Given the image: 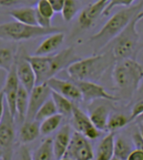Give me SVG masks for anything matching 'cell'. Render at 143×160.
<instances>
[{
  "instance_id": "cell-1",
  "label": "cell",
  "mask_w": 143,
  "mask_h": 160,
  "mask_svg": "<svg viewBox=\"0 0 143 160\" xmlns=\"http://www.w3.org/2000/svg\"><path fill=\"white\" fill-rule=\"evenodd\" d=\"M81 58L76 54L73 46L62 49L48 56H31L27 54L28 61L36 75V85L46 83L49 79L55 77L57 73L64 69L66 70L71 64L77 62Z\"/></svg>"
},
{
  "instance_id": "cell-2",
  "label": "cell",
  "mask_w": 143,
  "mask_h": 160,
  "mask_svg": "<svg viewBox=\"0 0 143 160\" xmlns=\"http://www.w3.org/2000/svg\"><path fill=\"white\" fill-rule=\"evenodd\" d=\"M141 11H143V0L113 14L99 31L88 39V44L93 48L94 54L100 53L101 50L106 47L118 34L121 33L131 20Z\"/></svg>"
},
{
  "instance_id": "cell-3",
  "label": "cell",
  "mask_w": 143,
  "mask_h": 160,
  "mask_svg": "<svg viewBox=\"0 0 143 160\" xmlns=\"http://www.w3.org/2000/svg\"><path fill=\"white\" fill-rule=\"evenodd\" d=\"M112 79L118 99L130 100L143 79V67L136 59H123L115 62Z\"/></svg>"
},
{
  "instance_id": "cell-4",
  "label": "cell",
  "mask_w": 143,
  "mask_h": 160,
  "mask_svg": "<svg viewBox=\"0 0 143 160\" xmlns=\"http://www.w3.org/2000/svg\"><path fill=\"white\" fill-rule=\"evenodd\" d=\"M116 60L109 50H104L90 57L81 58L77 62L71 64L66 71L72 81L96 82L100 80L104 73L114 65Z\"/></svg>"
},
{
  "instance_id": "cell-5",
  "label": "cell",
  "mask_w": 143,
  "mask_h": 160,
  "mask_svg": "<svg viewBox=\"0 0 143 160\" xmlns=\"http://www.w3.org/2000/svg\"><path fill=\"white\" fill-rule=\"evenodd\" d=\"M142 19L143 11L138 13L122 30L121 33L118 34L106 47L101 50V52L104 50H109L116 61L123 59H136L140 38L137 31V25Z\"/></svg>"
},
{
  "instance_id": "cell-6",
  "label": "cell",
  "mask_w": 143,
  "mask_h": 160,
  "mask_svg": "<svg viewBox=\"0 0 143 160\" xmlns=\"http://www.w3.org/2000/svg\"><path fill=\"white\" fill-rule=\"evenodd\" d=\"M61 31L63 29L54 26L51 28H41L39 26H28L17 21H9L0 24V40L21 42Z\"/></svg>"
},
{
  "instance_id": "cell-7",
  "label": "cell",
  "mask_w": 143,
  "mask_h": 160,
  "mask_svg": "<svg viewBox=\"0 0 143 160\" xmlns=\"http://www.w3.org/2000/svg\"><path fill=\"white\" fill-rule=\"evenodd\" d=\"M15 141V118L6 106L0 122V151L2 153V160H12Z\"/></svg>"
},
{
  "instance_id": "cell-8",
  "label": "cell",
  "mask_w": 143,
  "mask_h": 160,
  "mask_svg": "<svg viewBox=\"0 0 143 160\" xmlns=\"http://www.w3.org/2000/svg\"><path fill=\"white\" fill-rule=\"evenodd\" d=\"M65 158L71 160H93L94 152L90 142L82 134L73 131Z\"/></svg>"
},
{
  "instance_id": "cell-9",
  "label": "cell",
  "mask_w": 143,
  "mask_h": 160,
  "mask_svg": "<svg viewBox=\"0 0 143 160\" xmlns=\"http://www.w3.org/2000/svg\"><path fill=\"white\" fill-rule=\"evenodd\" d=\"M16 74L20 84L30 93L36 86V75L27 59V54L24 50L16 53L15 59Z\"/></svg>"
},
{
  "instance_id": "cell-10",
  "label": "cell",
  "mask_w": 143,
  "mask_h": 160,
  "mask_svg": "<svg viewBox=\"0 0 143 160\" xmlns=\"http://www.w3.org/2000/svg\"><path fill=\"white\" fill-rule=\"evenodd\" d=\"M71 126L74 129V131L82 134L88 140L97 139L101 135V131L94 126V124L90 120V117L76 105L73 108L71 115Z\"/></svg>"
},
{
  "instance_id": "cell-11",
  "label": "cell",
  "mask_w": 143,
  "mask_h": 160,
  "mask_svg": "<svg viewBox=\"0 0 143 160\" xmlns=\"http://www.w3.org/2000/svg\"><path fill=\"white\" fill-rule=\"evenodd\" d=\"M110 1L111 0H97L82 9L77 21L79 30L89 29L96 22L99 16L103 15Z\"/></svg>"
},
{
  "instance_id": "cell-12",
  "label": "cell",
  "mask_w": 143,
  "mask_h": 160,
  "mask_svg": "<svg viewBox=\"0 0 143 160\" xmlns=\"http://www.w3.org/2000/svg\"><path fill=\"white\" fill-rule=\"evenodd\" d=\"M75 83L81 92L82 100L86 102H91L98 99L108 100V101H119V99L114 94L107 92L104 87L96 82L76 81Z\"/></svg>"
},
{
  "instance_id": "cell-13",
  "label": "cell",
  "mask_w": 143,
  "mask_h": 160,
  "mask_svg": "<svg viewBox=\"0 0 143 160\" xmlns=\"http://www.w3.org/2000/svg\"><path fill=\"white\" fill-rule=\"evenodd\" d=\"M52 90L48 86L47 83L36 85L29 93V105L25 121H33L38 110L42 105L51 97Z\"/></svg>"
},
{
  "instance_id": "cell-14",
  "label": "cell",
  "mask_w": 143,
  "mask_h": 160,
  "mask_svg": "<svg viewBox=\"0 0 143 160\" xmlns=\"http://www.w3.org/2000/svg\"><path fill=\"white\" fill-rule=\"evenodd\" d=\"M19 87H20V82L18 80L15 65H14L13 68L7 73L5 83L1 89L5 98L6 106L14 118L16 116V98Z\"/></svg>"
},
{
  "instance_id": "cell-15",
  "label": "cell",
  "mask_w": 143,
  "mask_h": 160,
  "mask_svg": "<svg viewBox=\"0 0 143 160\" xmlns=\"http://www.w3.org/2000/svg\"><path fill=\"white\" fill-rule=\"evenodd\" d=\"M46 83L52 91L62 95L72 102H79L82 100L81 92L75 82L53 77Z\"/></svg>"
},
{
  "instance_id": "cell-16",
  "label": "cell",
  "mask_w": 143,
  "mask_h": 160,
  "mask_svg": "<svg viewBox=\"0 0 143 160\" xmlns=\"http://www.w3.org/2000/svg\"><path fill=\"white\" fill-rule=\"evenodd\" d=\"M72 134L73 132L71 126L69 124H66L59 129V131L55 135V138L52 139L54 158L56 160H60L65 156Z\"/></svg>"
},
{
  "instance_id": "cell-17",
  "label": "cell",
  "mask_w": 143,
  "mask_h": 160,
  "mask_svg": "<svg viewBox=\"0 0 143 160\" xmlns=\"http://www.w3.org/2000/svg\"><path fill=\"white\" fill-rule=\"evenodd\" d=\"M65 39V33L64 31L53 33L43 40L40 45L35 49L34 55L36 56H48L52 55L54 52L58 51V49L61 47V45Z\"/></svg>"
},
{
  "instance_id": "cell-18",
  "label": "cell",
  "mask_w": 143,
  "mask_h": 160,
  "mask_svg": "<svg viewBox=\"0 0 143 160\" xmlns=\"http://www.w3.org/2000/svg\"><path fill=\"white\" fill-rule=\"evenodd\" d=\"M8 14L14 19V21L28 25V26H38L36 19V9L33 6L16 7L10 10Z\"/></svg>"
},
{
  "instance_id": "cell-19",
  "label": "cell",
  "mask_w": 143,
  "mask_h": 160,
  "mask_svg": "<svg viewBox=\"0 0 143 160\" xmlns=\"http://www.w3.org/2000/svg\"><path fill=\"white\" fill-rule=\"evenodd\" d=\"M36 19L37 25L41 28H51L52 26V18L54 16L53 8L49 4L47 0H39L36 4Z\"/></svg>"
},
{
  "instance_id": "cell-20",
  "label": "cell",
  "mask_w": 143,
  "mask_h": 160,
  "mask_svg": "<svg viewBox=\"0 0 143 160\" xmlns=\"http://www.w3.org/2000/svg\"><path fill=\"white\" fill-rule=\"evenodd\" d=\"M40 124L39 122L33 121H24L19 129L18 139L22 145H26L28 143L33 142L40 135Z\"/></svg>"
},
{
  "instance_id": "cell-21",
  "label": "cell",
  "mask_w": 143,
  "mask_h": 160,
  "mask_svg": "<svg viewBox=\"0 0 143 160\" xmlns=\"http://www.w3.org/2000/svg\"><path fill=\"white\" fill-rule=\"evenodd\" d=\"M114 142L115 133L109 132L98 145L95 160H111L114 157Z\"/></svg>"
},
{
  "instance_id": "cell-22",
  "label": "cell",
  "mask_w": 143,
  "mask_h": 160,
  "mask_svg": "<svg viewBox=\"0 0 143 160\" xmlns=\"http://www.w3.org/2000/svg\"><path fill=\"white\" fill-rule=\"evenodd\" d=\"M90 120L94 126L99 130V131H107L108 120H109L110 114L109 109L105 105H100L97 106L95 109H93L90 114Z\"/></svg>"
},
{
  "instance_id": "cell-23",
  "label": "cell",
  "mask_w": 143,
  "mask_h": 160,
  "mask_svg": "<svg viewBox=\"0 0 143 160\" xmlns=\"http://www.w3.org/2000/svg\"><path fill=\"white\" fill-rule=\"evenodd\" d=\"M29 105V92L20 84L16 98V116L18 121L23 123L26 120Z\"/></svg>"
},
{
  "instance_id": "cell-24",
  "label": "cell",
  "mask_w": 143,
  "mask_h": 160,
  "mask_svg": "<svg viewBox=\"0 0 143 160\" xmlns=\"http://www.w3.org/2000/svg\"><path fill=\"white\" fill-rule=\"evenodd\" d=\"M51 98L54 101V103H55L58 114H61L63 117H68V116L71 117L73 108L75 106L74 103L54 91H52L51 93Z\"/></svg>"
},
{
  "instance_id": "cell-25",
  "label": "cell",
  "mask_w": 143,
  "mask_h": 160,
  "mask_svg": "<svg viewBox=\"0 0 143 160\" xmlns=\"http://www.w3.org/2000/svg\"><path fill=\"white\" fill-rule=\"evenodd\" d=\"M53 144L52 138H47L39 145L32 155V160H53Z\"/></svg>"
},
{
  "instance_id": "cell-26",
  "label": "cell",
  "mask_w": 143,
  "mask_h": 160,
  "mask_svg": "<svg viewBox=\"0 0 143 160\" xmlns=\"http://www.w3.org/2000/svg\"><path fill=\"white\" fill-rule=\"evenodd\" d=\"M16 53L13 49L8 47L0 48V69L8 73L15 65Z\"/></svg>"
},
{
  "instance_id": "cell-27",
  "label": "cell",
  "mask_w": 143,
  "mask_h": 160,
  "mask_svg": "<svg viewBox=\"0 0 143 160\" xmlns=\"http://www.w3.org/2000/svg\"><path fill=\"white\" fill-rule=\"evenodd\" d=\"M63 116L61 114H55L53 116L49 117L40 123V133L43 136H47L51 133L55 132L61 125V122L63 120Z\"/></svg>"
},
{
  "instance_id": "cell-28",
  "label": "cell",
  "mask_w": 143,
  "mask_h": 160,
  "mask_svg": "<svg viewBox=\"0 0 143 160\" xmlns=\"http://www.w3.org/2000/svg\"><path fill=\"white\" fill-rule=\"evenodd\" d=\"M134 149L123 137L115 138L114 142V157L120 160H127L128 156Z\"/></svg>"
},
{
  "instance_id": "cell-29",
  "label": "cell",
  "mask_w": 143,
  "mask_h": 160,
  "mask_svg": "<svg viewBox=\"0 0 143 160\" xmlns=\"http://www.w3.org/2000/svg\"><path fill=\"white\" fill-rule=\"evenodd\" d=\"M131 122L130 117H127L124 114H113L110 115L109 120H108L107 125V131L109 132H116L117 130H119L123 127H125Z\"/></svg>"
},
{
  "instance_id": "cell-30",
  "label": "cell",
  "mask_w": 143,
  "mask_h": 160,
  "mask_svg": "<svg viewBox=\"0 0 143 160\" xmlns=\"http://www.w3.org/2000/svg\"><path fill=\"white\" fill-rule=\"evenodd\" d=\"M55 114H58V112H57V109L55 106V103H54L52 98L50 97L42 105L41 108L38 110V112L36 113L34 120L37 122H42L43 120L51 117Z\"/></svg>"
},
{
  "instance_id": "cell-31",
  "label": "cell",
  "mask_w": 143,
  "mask_h": 160,
  "mask_svg": "<svg viewBox=\"0 0 143 160\" xmlns=\"http://www.w3.org/2000/svg\"><path fill=\"white\" fill-rule=\"evenodd\" d=\"M80 10V3L78 0H65L61 11L62 19L65 22H70Z\"/></svg>"
},
{
  "instance_id": "cell-32",
  "label": "cell",
  "mask_w": 143,
  "mask_h": 160,
  "mask_svg": "<svg viewBox=\"0 0 143 160\" xmlns=\"http://www.w3.org/2000/svg\"><path fill=\"white\" fill-rule=\"evenodd\" d=\"M39 0H0L1 7H11V6H33L36 5Z\"/></svg>"
},
{
  "instance_id": "cell-33",
  "label": "cell",
  "mask_w": 143,
  "mask_h": 160,
  "mask_svg": "<svg viewBox=\"0 0 143 160\" xmlns=\"http://www.w3.org/2000/svg\"><path fill=\"white\" fill-rule=\"evenodd\" d=\"M135 0H111L110 3L108 4L107 8L105 9L104 13H103V15H108L111 10L113 8H115L117 6H125V7H130L132 6L133 2H134Z\"/></svg>"
},
{
  "instance_id": "cell-34",
  "label": "cell",
  "mask_w": 143,
  "mask_h": 160,
  "mask_svg": "<svg viewBox=\"0 0 143 160\" xmlns=\"http://www.w3.org/2000/svg\"><path fill=\"white\" fill-rule=\"evenodd\" d=\"M141 114H143V97L139 98L137 101H135L134 104L132 105L130 116H129L131 122L134 121V120H136Z\"/></svg>"
},
{
  "instance_id": "cell-35",
  "label": "cell",
  "mask_w": 143,
  "mask_h": 160,
  "mask_svg": "<svg viewBox=\"0 0 143 160\" xmlns=\"http://www.w3.org/2000/svg\"><path fill=\"white\" fill-rule=\"evenodd\" d=\"M132 144L134 145V149L142 150L143 151V138L139 132V130H137L136 132L132 134Z\"/></svg>"
},
{
  "instance_id": "cell-36",
  "label": "cell",
  "mask_w": 143,
  "mask_h": 160,
  "mask_svg": "<svg viewBox=\"0 0 143 160\" xmlns=\"http://www.w3.org/2000/svg\"><path fill=\"white\" fill-rule=\"evenodd\" d=\"M19 160H32L30 150L26 145H21L19 148Z\"/></svg>"
},
{
  "instance_id": "cell-37",
  "label": "cell",
  "mask_w": 143,
  "mask_h": 160,
  "mask_svg": "<svg viewBox=\"0 0 143 160\" xmlns=\"http://www.w3.org/2000/svg\"><path fill=\"white\" fill-rule=\"evenodd\" d=\"M47 1L51 5V7L53 8L55 13L61 12L64 6V3H65V0H47Z\"/></svg>"
},
{
  "instance_id": "cell-38",
  "label": "cell",
  "mask_w": 143,
  "mask_h": 160,
  "mask_svg": "<svg viewBox=\"0 0 143 160\" xmlns=\"http://www.w3.org/2000/svg\"><path fill=\"white\" fill-rule=\"evenodd\" d=\"M127 160H143V151L134 149L128 156Z\"/></svg>"
},
{
  "instance_id": "cell-39",
  "label": "cell",
  "mask_w": 143,
  "mask_h": 160,
  "mask_svg": "<svg viewBox=\"0 0 143 160\" xmlns=\"http://www.w3.org/2000/svg\"><path fill=\"white\" fill-rule=\"evenodd\" d=\"M5 98H4V94L2 91H0V122H1L2 117L4 115V111H5Z\"/></svg>"
},
{
  "instance_id": "cell-40",
  "label": "cell",
  "mask_w": 143,
  "mask_h": 160,
  "mask_svg": "<svg viewBox=\"0 0 143 160\" xmlns=\"http://www.w3.org/2000/svg\"><path fill=\"white\" fill-rule=\"evenodd\" d=\"M138 130H139V132H140L141 136H142V138H143V124L138 123Z\"/></svg>"
},
{
  "instance_id": "cell-41",
  "label": "cell",
  "mask_w": 143,
  "mask_h": 160,
  "mask_svg": "<svg viewBox=\"0 0 143 160\" xmlns=\"http://www.w3.org/2000/svg\"><path fill=\"white\" fill-rule=\"evenodd\" d=\"M135 121H137V124L138 123H141V124H143V114H141L139 117H138Z\"/></svg>"
},
{
  "instance_id": "cell-42",
  "label": "cell",
  "mask_w": 143,
  "mask_h": 160,
  "mask_svg": "<svg viewBox=\"0 0 143 160\" xmlns=\"http://www.w3.org/2000/svg\"><path fill=\"white\" fill-rule=\"evenodd\" d=\"M60 160H71V159H68V158H65V157H63L62 159H60Z\"/></svg>"
},
{
  "instance_id": "cell-43",
  "label": "cell",
  "mask_w": 143,
  "mask_h": 160,
  "mask_svg": "<svg viewBox=\"0 0 143 160\" xmlns=\"http://www.w3.org/2000/svg\"><path fill=\"white\" fill-rule=\"evenodd\" d=\"M0 160H2V153L0 151Z\"/></svg>"
},
{
  "instance_id": "cell-44",
  "label": "cell",
  "mask_w": 143,
  "mask_h": 160,
  "mask_svg": "<svg viewBox=\"0 0 143 160\" xmlns=\"http://www.w3.org/2000/svg\"><path fill=\"white\" fill-rule=\"evenodd\" d=\"M111 160H120V159H117V158H115V157H113Z\"/></svg>"
}]
</instances>
